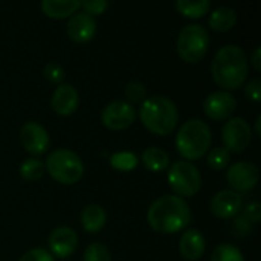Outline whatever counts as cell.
Returning <instances> with one entry per match:
<instances>
[{"label": "cell", "mask_w": 261, "mask_h": 261, "mask_svg": "<svg viewBox=\"0 0 261 261\" xmlns=\"http://www.w3.org/2000/svg\"><path fill=\"white\" fill-rule=\"evenodd\" d=\"M44 174V164L37 159V158H31L26 159L21 165H20V176L24 180L29 182H35L38 179H41V176Z\"/></svg>", "instance_id": "cb8c5ba5"}, {"label": "cell", "mask_w": 261, "mask_h": 261, "mask_svg": "<svg viewBox=\"0 0 261 261\" xmlns=\"http://www.w3.org/2000/svg\"><path fill=\"white\" fill-rule=\"evenodd\" d=\"M237 109L236 98L225 90L213 92L206 96L203 102V112L210 119L214 121H223L228 119Z\"/></svg>", "instance_id": "8fae6325"}, {"label": "cell", "mask_w": 261, "mask_h": 261, "mask_svg": "<svg viewBox=\"0 0 261 261\" xmlns=\"http://www.w3.org/2000/svg\"><path fill=\"white\" fill-rule=\"evenodd\" d=\"M179 249L185 260H200L206 249L205 237L197 229H187L179 240Z\"/></svg>", "instance_id": "e0dca14e"}, {"label": "cell", "mask_w": 261, "mask_h": 261, "mask_svg": "<svg viewBox=\"0 0 261 261\" xmlns=\"http://www.w3.org/2000/svg\"><path fill=\"white\" fill-rule=\"evenodd\" d=\"M252 66L255 70H261V47H255L254 54H252Z\"/></svg>", "instance_id": "e575fe53"}, {"label": "cell", "mask_w": 261, "mask_h": 261, "mask_svg": "<svg viewBox=\"0 0 261 261\" xmlns=\"http://www.w3.org/2000/svg\"><path fill=\"white\" fill-rule=\"evenodd\" d=\"M168 184L179 197H193L202 188V176L196 165L187 161H179L170 167Z\"/></svg>", "instance_id": "52a82bcc"}, {"label": "cell", "mask_w": 261, "mask_h": 261, "mask_svg": "<svg viewBox=\"0 0 261 261\" xmlns=\"http://www.w3.org/2000/svg\"><path fill=\"white\" fill-rule=\"evenodd\" d=\"M210 47V34L200 24H188L180 29L176 41V49L179 57L190 63H199L208 52Z\"/></svg>", "instance_id": "8992f818"}, {"label": "cell", "mask_w": 261, "mask_h": 261, "mask_svg": "<svg viewBox=\"0 0 261 261\" xmlns=\"http://www.w3.org/2000/svg\"><path fill=\"white\" fill-rule=\"evenodd\" d=\"M226 179L232 191L240 194V193H248L257 187L260 173L257 165L252 162H237L229 167L226 173Z\"/></svg>", "instance_id": "30bf717a"}, {"label": "cell", "mask_w": 261, "mask_h": 261, "mask_svg": "<svg viewBox=\"0 0 261 261\" xmlns=\"http://www.w3.org/2000/svg\"><path fill=\"white\" fill-rule=\"evenodd\" d=\"M44 170L49 176L63 185H73L76 184L84 173V165L80 156L70 150H55L52 151L44 164Z\"/></svg>", "instance_id": "5b68a950"}, {"label": "cell", "mask_w": 261, "mask_h": 261, "mask_svg": "<svg viewBox=\"0 0 261 261\" xmlns=\"http://www.w3.org/2000/svg\"><path fill=\"white\" fill-rule=\"evenodd\" d=\"M80 8H83L84 12L89 14L90 17L101 15L109 8V2L107 0H86V2H80Z\"/></svg>", "instance_id": "f546056e"}, {"label": "cell", "mask_w": 261, "mask_h": 261, "mask_svg": "<svg viewBox=\"0 0 261 261\" xmlns=\"http://www.w3.org/2000/svg\"><path fill=\"white\" fill-rule=\"evenodd\" d=\"M193 216L188 203L179 196H164L156 199L148 211L147 222L159 234H176L190 225Z\"/></svg>", "instance_id": "6da1fadb"}, {"label": "cell", "mask_w": 261, "mask_h": 261, "mask_svg": "<svg viewBox=\"0 0 261 261\" xmlns=\"http://www.w3.org/2000/svg\"><path fill=\"white\" fill-rule=\"evenodd\" d=\"M213 133L210 125L200 119H190L177 130L176 148L187 162L197 161L208 153Z\"/></svg>", "instance_id": "277c9868"}, {"label": "cell", "mask_w": 261, "mask_h": 261, "mask_svg": "<svg viewBox=\"0 0 261 261\" xmlns=\"http://www.w3.org/2000/svg\"><path fill=\"white\" fill-rule=\"evenodd\" d=\"M141 161L144 164V167L151 171V173H161L165 171L170 165V158L167 154V151H164L159 147H148L144 150Z\"/></svg>", "instance_id": "ffe728a7"}, {"label": "cell", "mask_w": 261, "mask_h": 261, "mask_svg": "<svg viewBox=\"0 0 261 261\" xmlns=\"http://www.w3.org/2000/svg\"><path fill=\"white\" fill-rule=\"evenodd\" d=\"M222 139L229 153L245 151L252 142V130L249 122L240 116L229 119L222 130Z\"/></svg>", "instance_id": "ba28073f"}, {"label": "cell", "mask_w": 261, "mask_h": 261, "mask_svg": "<svg viewBox=\"0 0 261 261\" xmlns=\"http://www.w3.org/2000/svg\"><path fill=\"white\" fill-rule=\"evenodd\" d=\"M211 261H245V257L237 246L231 243H222L214 249Z\"/></svg>", "instance_id": "d4e9b609"}, {"label": "cell", "mask_w": 261, "mask_h": 261, "mask_svg": "<svg viewBox=\"0 0 261 261\" xmlns=\"http://www.w3.org/2000/svg\"><path fill=\"white\" fill-rule=\"evenodd\" d=\"M41 11L55 20H61L66 17H72L80 9L78 0H43L40 3Z\"/></svg>", "instance_id": "ac0fdd59"}, {"label": "cell", "mask_w": 261, "mask_h": 261, "mask_svg": "<svg viewBox=\"0 0 261 261\" xmlns=\"http://www.w3.org/2000/svg\"><path fill=\"white\" fill-rule=\"evenodd\" d=\"M243 217L252 225V223H258L261 220V205L258 202H251L246 205L245 211H243Z\"/></svg>", "instance_id": "4dcf8cb0"}, {"label": "cell", "mask_w": 261, "mask_h": 261, "mask_svg": "<svg viewBox=\"0 0 261 261\" xmlns=\"http://www.w3.org/2000/svg\"><path fill=\"white\" fill-rule=\"evenodd\" d=\"M20 139H21L24 150L34 156L44 154L49 148V144H50V139H49L46 128L35 121H29L21 127Z\"/></svg>", "instance_id": "7c38bea8"}, {"label": "cell", "mask_w": 261, "mask_h": 261, "mask_svg": "<svg viewBox=\"0 0 261 261\" xmlns=\"http://www.w3.org/2000/svg\"><path fill=\"white\" fill-rule=\"evenodd\" d=\"M110 165L122 173L133 171L138 167V156L132 151H118L110 156Z\"/></svg>", "instance_id": "603a6c76"}, {"label": "cell", "mask_w": 261, "mask_h": 261, "mask_svg": "<svg viewBox=\"0 0 261 261\" xmlns=\"http://www.w3.org/2000/svg\"><path fill=\"white\" fill-rule=\"evenodd\" d=\"M96 21L86 12H76L67 21V35L75 43H86L95 37Z\"/></svg>", "instance_id": "2e32d148"}, {"label": "cell", "mask_w": 261, "mask_h": 261, "mask_svg": "<svg viewBox=\"0 0 261 261\" xmlns=\"http://www.w3.org/2000/svg\"><path fill=\"white\" fill-rule=\"evenodd\" d=\"M260 124H261V116H258V118H257V122H255V127H257V135H258V136H261Z\"/></svg>", "instance_id": "d590c367"}, {"label": "cell", "mask_w": 261, "mask_h": 261, "mask_svg": "<svg viewBox=\"0 0 261 261\" xmlns=\"http://www.w3.org/2000/svg\"><path fill=\"white\" fill-rule=\"evenodd\" d=\"M106 220H107V214L104 208L96 203H90L81 211V225L84 231H87L89 234L99 232L104 228Z\"/></svg>", "instance_id": "d6986e66"}, {"label": "cell", "mask_w": 261, "mask_h": 261, "mask_svg": "<svg viewBox=\"0 0 261 261\" xmlns=\"http://www.w3.org/2000/svg\"><path fill=\"white\" fill-rule=\"evenodd\" d=\"M245 93L249 99H252L254 102H260L261 101V81L260 80H252L249 81V84L245 89Z\"/></svg>", "instance_id": "d6a6232c"}, {"label": "cell", "mask_w": 261, "mask_h": 261, "mask_svg": "<svg viewBox=\"0 0 261 261\" xmlns=\"http://www.w3.org/2000/svg\"><path fill=\"white\" fill-rule=\"evenodd\" d=\"M78 246V236L69 226H58L49 236L50 255L57 258H69Z\"/></svg>", "instance_id": "4fadbf2b"}, {"label": "cell", "mask_w": 261, "mask_h": 261, "mask_svg": "<svg viewBox=\"0 0 261 261\" xmlns=\"http://www.w3.org/2000/svg\"><path fill=\"white\" fill-rule=\"evenodd\" d=\"M237 23V12L234 8L222 6L211 12L210 15V26L217 32H226L232 29Z\"/></svg>", "instance_id": "44dd1931"}, {"label": "cell", "mask_w": 261, "mask_h": 261, "mask_svg": "<svg viewBox=\"0 0 261 261\" xmlns=\"http://www.w3.org/2000/svg\"><path fill=\"white\" fill-rule=\"evenodd\" d=\"M78 104H80V96L73 86L67 83L57 86L50 98V107L57 115L70 116L78 109Z\"/></svg>", "instance_id": "9a60e30c"}, {"label": "cell", "mask_w": 261, "mask_h": 261, "mask_svg": "<svg viewBox=\"0 0 261 261\" xmlns=\"http://www.w3.org/2000/svg\"><path fill=\"white\" fill-rule=\"evenodd\" d=\"M211 3L208 0H179L176 2V9L187 18H200L210 12Z\"/></svg>", "instance_id": "7402d4cb"}, {"label": "cell", "mask_w": 261, "mask_h": 261, "mask_svg": "<svg viewBox=\"0 0 261 261\" xmlns=\"http://www.w3.org/2000/svg\"><path fill=\"white\" fill-rule=\"evenodd\" d=\"M101 121L109 130H125L136 121V109L127 101H113L102 110Z\"/></svg>", "instance_id": "9c48e42d"}, {"label": "cell", "mask_w": 261, "mask_h": 261, "mask_svg": "<svg viewBox=\"0 0 261 261\" xmlns=\"http://www.w3.org/2000/svg\"><path fill=\"white\" fill-rule=\"evenodd\" d=\"M234 234L236 236H246V234H249V231H251V223L242 216V217H239V219H236L234 220Z\"/></svg>", "instance_id": "836d02e7"}, {"label": "cell", "mask_w": 261, "mask_h": 261, "mask_svg": "<svg viewBox=\"0 0 261 261\" xmlns=\"http://www.w3.org/2000/svg\"><path fill=\"white\" fill-rule=\"evenodd\" d=\"M18 261H55L54 260V257L47 252V251H44V249H31V251H28Z\"/></svg>", "instance_id": "1f68e13d"}, {"label": "cell", "mask_w": 261, "mask_h": 261, "mask_svg": "<svg viewBox=\"0 0 261 261\" xmlns=\"http://www.w3.org/2000/svg\"><path fill=\"white\" fill-rule=\"evenodd\" d=\"M229 161H231V153L225 147L213 148V151L208 154V165L216 171L225 170L229 165Z\"/></svg>", "instance_id": "484cf974"}, {"label": "cell", "mask_w": 261, "mask_h": 261, "mask_svg": "<svg viewBox=\"0 0 261 261\" xmlns=\"http://www.w3.org/2000/svg\"><path fill=\"white\" fill-rule=\"evenodd\" d=\"M84 261H110V252L102 243H92L84 251Z\"/></svg>", "instance_id": "83f0119b"}, {"label": "cell", "mask_w": 261, "mask_h": 261, "mask_svg": "<svg viewBox=\"0 0 261 261\" xmlns=\"http://www.w3.org/2000/svg\"><path fill=\"white\" fill-rule=\"evenodd\" d=\"M213 80L217 86L228 90L240 89L248 78V57L240 46H223L211 64Z\"/></svg>", "instance_id": "7a4b0ae2"}, {"label": "cell", "mask_w": 261, "mask_h": 261, "mask_svg": "<svg viewBox=\"0 0 261 261\" xmlns=\"http://www.w3.org/2000/svg\"><path fill=\"white\" fill-rule=\"evenodd\" d=\"M127 102H144L147 99V89L141 81H130L125 87Z\"/></svg>", "instance_id": "4316f807"}, {"label": "cell", "mask_w": 261, "mask_h": 261, "mask_svg": "<svg viewBox=\"0 0 261 261\" xmlns=\"http://www.w3.org/2000/svg\"><path fill=\"white\" fill-rule=\"evenodd\" d=\"M139 118L144 127L158 136H167L176 130L179 112L176 104L167 96L147 98L139 107Z\"/></svg>", "instance_id": "3957f363"}, {"label": "cell", "mask_w": 261, "mask_h": 261, "mask_svg": "<svg viewBox=\"0 0 261 261\" xmlns=\"http://www.w3.org/2000/svg\"><path fill=\"white\" fill-rule=\"evenodd\" d=\"M243 196L232 191V190H223L219 191L213 200H211V213L219 219H232L243 210Z\"/></svg>", "instance_id": "5bb4252c"}, {"label": "cell", "mask_w": 261, "mask_h": 261, "mask_svg": "<svg viewBox=\"0 0 261 261\" xmlns=\"http://www.w3.org/2000/svg\"><path fill=\"white\" fill-rule=\"evenodd\" d=\"M46 80L49 83H54V84H63V80H64V69L61 64L55 63V61H50L44 66V70H43Z\"/></svg>", "instance_id": "f1b7e54d"}]
</instances>
